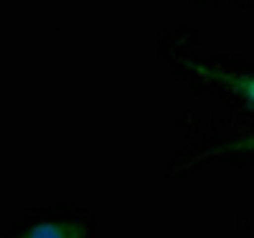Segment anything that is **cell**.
I'll use <instances>...</instances> for the list:
<instances>
[{
  "label": "cell",
  "instance_id": "cell-2",
  "mask_svg": "<svg viewBox=\"0 0 254 238\" xmlns=\"http://www.w3.org/2000/svg\"><path fill=\"white\" fill-rule=\"evenodd\" d=\"M173 129L178 142L165 157V183L183 185L219 170H254V122L203 106L176 112Z\"/></svg>",
  "mask_w": 254,
  "mask_h": 238
},
{
  "label": "cell",
  "instance_id": "cell-3",
  "mask_svg": "<svg viewBox=\"0 0 254 238\" xmlns=\"http://www.w3.org/2000/svg\"><path fill=\"white\" fill-rule=\"evenodd\" d=\"M97 213L79 203L36 205L10 215L0 238H99Z\"/></svg>",
  "mask_w": 254,
  "mask_h": 238
},
{
  "label": "cell",
  "instance_id": "cell-4",
  "mask_svg": "<svg viewBox=\"0 0 254 238\" xmlns=\"http://www.w3.org/2000/svg\"><path fill=\"white\" fill-rule=\"evenodd\" d=\"M188 5L193 8H231L254 15V0H188Z\"/></svg>",
  "mask_w": 254,
  "mask_h": 238
},
{
  "label": "cell",
  "instance_id": "cell-1",
  "mask_svg": "<svg viewBox=\"0 0 254 238\" xmlns=\"http://www.w3.org/2000/svg\"><path fill=\"white\" fill-rule=\"evenodd\" d=\"M155 58L186 96L254 122V53L201 51L198 28L173 26L160 36Z\"/></svg>",
  "mask_w": 254,
  "mask_h": 238
}]
</instances>
